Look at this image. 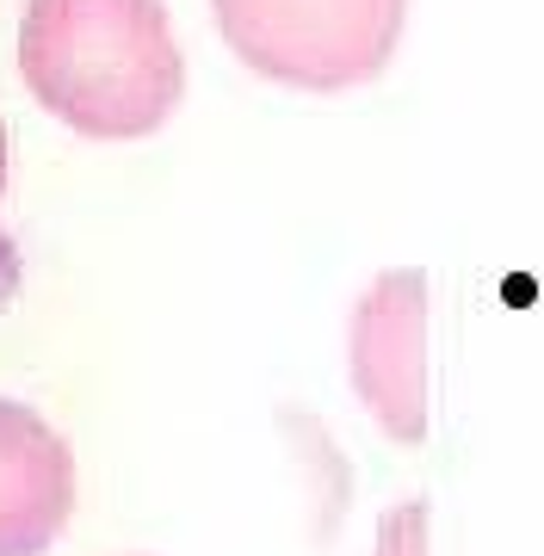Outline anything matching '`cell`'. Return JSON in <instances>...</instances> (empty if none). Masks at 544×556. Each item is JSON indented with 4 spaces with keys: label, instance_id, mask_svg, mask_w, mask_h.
<instances>
[{
    "label": "cell",
    "instance_id": "5b68a950",
    "mask_svg": "<svg viewBox=\"0 0 544 556\" xmlns=\"http://www.w3.org/2000/svg\"><path fill=\"white\" fill-rule=\"evenodd\" d=\"M378 556H433V507L421 495L378 519Z\"/></svg>",
    "mask_w": 544,
    "mask_h": 556
},
{
    "label": "cell",
    "instance_id": "6da1fadb",
    "mask_svg": "<svg viewBox=\"0 0 544 556\" xmlns=\"http://www.w3.org/2000/svg\"><path fill=\"white\" fill-rule=\"evenodd\" d=\"M20 75L43 112L100 142L162 130L186 93V56L162 0H31Z\"/></svg>",
    "mask_w": 544,
    "mask_h": 556
},
{
    "label": "cell",
    "instance_id": "7a4b0ae2",
    "mask_svg": "<svg viewBox=\"0 0 544 556\" xmlns=\"http://www.w3.org/2000/svg\"><path fill=\"white\" fill-rule=\"evenodd\" d=\"M217 31L254 75L346 93L390 68L403 50L408 0H211Z\"/></svg>",
    "mask_w": 544,
    "mask_h": 556
},
{
    "label": "cell",
    "instance_id": "277c9868",
    "mask_svg": "<svg viewBox=\"0 0 544 556\" xmlns=\"http://www.w3.org/2000/svg\"><path fill=\"white\" fill-rule=\"evenodd\" d=\"M75 514V452L25 402L0 396V556H43Z\"/></svg>",
    "mask_w": 544,
    "mask_h": 556
},
{
    "label": "cell",
    "instance_id": "8992f818",
    "mask_svg": "<svg viewBox=\"0 0 544 556\" xmlns=\"http://www.w3.org/2000/svg\"><path fill=\"white\" fill-rule=\"evenodd\" d=\"M507 303H532V278H514L507 285Z\"/></svg>",
    "mask_w": 544,
    "mask_h": 556
},
{
    "label": "cell",
    "instance_id": "3957f363",
    "mask_svg": "<svg viewBox=\"0 0 544 556\" xmlns=\"http://www.w3.org/2000/svg\"><path fill=\"white\" fill-rule=\"evenodd\" d=\"M427 285L421 266L378 273L346 316V378L365 415L396 445L427 439Z\"/></svg>",
    "mask_w": 544,
    "mask_h": 556
},
{
    "label": "cell",
    "instance_id": "52a82bcc",
    "mask_svg": "<svg viewBox=\"0 0 544 556\" xmlns=\"http://www.w3.org/2000/svg\"><path fill=\"white\" fill-rule=\"evenodd\" d=\"M0 186H7V130H0Z\"/></svg>",
    "mask_w": 544,
    "mask_h": 556
}]
</instances>
